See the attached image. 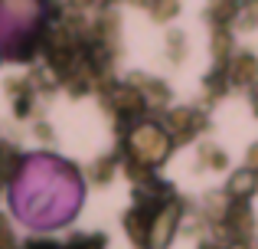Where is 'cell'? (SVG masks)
Masks as SVG:
<instances>
[{"label":"cell","instance_id":"6da1fadb","mask_svg":"<svg viewBox=\"0 0 258 249\" xmlns=\"http://www.w3.org/2000/svg\"><path fill=\"white\" fill-rule=\"evenodd\" d=\"M82 204V184L69 164L33 154L10 187V207L20 223L33 230H56L69 223Z\"/></svg>","mask_w":258,"mask_h":249},{"label":"cell","instance_id":"7a4b0ae2","mask_svg":"<svg viewBox=\"0 0 258 249\" xmlns=\"http://www.w3.org/2000/svg\"><path fill=\"white\" fill-rule=\"evenodd\" d=\"M43 0H0V46H13L36 30Z\"/></svg>","mask_w":258,"mask_h":249}]
</instances>
